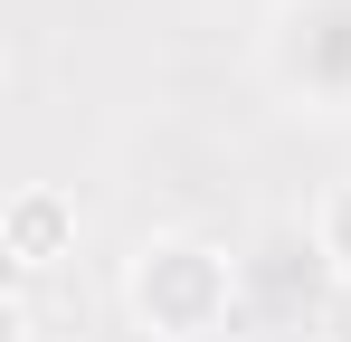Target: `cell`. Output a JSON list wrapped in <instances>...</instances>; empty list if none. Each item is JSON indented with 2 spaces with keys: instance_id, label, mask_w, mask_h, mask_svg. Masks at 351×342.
Wrapping results in <instances>:
<instances>
[{
  "instance_id": "3",
  "label": "cell",
  "mask_w": 351,
  "mask_h": 342,
  "mask_svg": "<svg viewBox=\"0 0 351 342\" xmlns=\"http://www.w3.org/2000/svg\"><path fill=\"white\" fill-rule=\"evenodd\" d=\"M313 247H323V266H332V276H351V190H332V200H323Z\"/></svg>"
},
{
  "instance_id": "4",
  "label": "cell",
  "mask_w": 351,
  "mask_h": 342,
  "mask_svg": "<svg viewBox=\"0 0 351 342\" xmlns=\"http://www.w3.org/2000/svg\"><path fill=\"white\" fill-rule=\"evenodd\" d=\"M48 228H58V209H48V200H19V257H29V266L48 257Z\"/></svg>"
},
{
  "instance_id": "1",
  "label": "cell",
  "mask_w": 351,
  "mask_h": 342,
  "mask_svg": "<svg viewBox=\"0 0 351 342\" xmlns=\"http://www.w3.org/2000/svg\"><path fill=\"white\" fill-rule=\"evenodd\" d=\"M276 86L304 105H351V0H285L276 19Z\"/></svg>"
},
{
  "instance_id": "2",
  "label": "cell",
  "mask_w": 351,
  "mask_h": 342,
  "mask_svg": "<svg viewBox=\"0 0 351 342\" xmlns=\"http://www.w3.org/2000/svg\"><path fill=\"white\" fill-rule=\"evenodd\" d=\"M228 257L219 247H199V238H162V247H143V266H133V304L162 323V333H209L219 314H228Z\"/></svg>"
}]
</instances>
